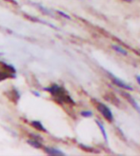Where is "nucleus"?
Instances as JSON below:
<instances>
[{
	"label": "nucleus",
	"instance_id": "obj_1",
	"mask_svg": "<svg viewBox=\"0 0 140 156\" xmlns=\"http://www.w3.org/2000/svg\"><path fill=\"white\" fill-rule=\"evenodd\" d=\"M97 110L98 112L104 116V118L107 119L109 122H113V115L112 111L110 110V108L107 107L105 104L102 103H97Z\"/></svg>",
	"mask_w": 140,
	"mask_h": 156
},
{
	"label": "nucleus",
	"instance_id": "obj_2",
	"mask_svg": "<svg viewBox=\"0 0 140 156\" xmlns=\"http://www.w3.org/2000/svg\"><path fill=\"white\" fill-rule=\"evenodd\" d=\"M113 82L117 86V87L119 88H122L124 90H134V89L131 87L130 85L126 84V83H124L123 81H121L120 79H118V78H116V77H113Z\"/></svg>",
	"mask_w": 140,
	"mask_h": 156
},
{
	"label": "nucleus",
	"instance_id": "obj_3",
	"mask_svg": "<svg viewBox=\"0 0 140 156\" xmlns=\"http://www.w3.org/2000/svg\"><path fill=\"white\" fill-rule=\"evenodd\" d=\"M122 94L124 95V96H125L129 101H130V103L131 104V106H133L135 108V110L140 113V106L136 103V101L133 98V97H131L130 94H129V93H126V92H122Z\"/></svg>",
	"mask_w": 140,
	"mask_h": 156
},
{
	"label": "nucleus",
	"instance_id": "obj_4",
	"mask_svg": "<svg viewBox=\"0 0 140 156\" xmlns=\"http://www.w3.org/2000/svg\"><path fill=\"white\" fill-rule=\"evenodd\" d=\"M44 151H45L46 153H48L50 155H64L63 151L54 149V147H47L44 149Z\"/></svg>",
	"mask_w": 140,
	"mask_h": 156
},
{
	"label": "nucleus",
	"instance_id": "obj_5",
	"mask_svg": "<svg viewBox=\"0 0 140 156\" xmlns=\"http://www.w3.org/2000/svg\"><path fill=\"white\" fill-rule=\"evenodd\" d=\"M32 126H33L34 128H35L37 130H39V131H47V129L44 128V126L42 125V123L39 122V121H33V122H32Z\"/></svg>",
	"mask_w": 140,
	"mask_h": 156
},
{
	"label": "nucleus",
	"instance_id": "obj_6",
	"mask_svg": "<svg viewBox=\"0 0 140 156\" xmlns=\"http://www.w3.org/2000/svg\"><path fill=\"white\" fill-rule=\"evenodd\" d=\"M95 123H96V125L98 126V128L100 129L101 132H102V134H103V136H104V139L106 140V141H108V134H107L106 129H105V128H104V126H103V124L101 123L100 121H98V120H95Z\"/></svg>",
	"mask_w": 140,
	"mask_h": 156
},
{
	"label": "nucleus",
	"instance_id": "obj_7",
	"mask_svg": "<svg viewBox=\"0 0 140 156\" xmlns=\"http://www.w3.org/2000/svg\"><path fill=\"white\" fill-rule=\"evenodd\" d=\"M112 48L115 51H117V52H119L120 54H123V55H127L128 54V51H126V50H124L122 47H120V46H118V45H113L112 46Z\"/></svg>",
	"mask_w": 140,
	"mask_h": 156
},
{
	"label": "nucleus",
	"instance_id": "obj_8",
	"mask_svg": "<svg viewBox=\"0 0 140 156\" xmlns=\"http://www.w3.org/2000/svg\"><path fill=\"white\" fill-rule=\"evenodd\" d=\"M28 144L31 145L32 147H35V149H41V147H42L41 143H39V142L37 141V140H34V139L28 140Z\"/></svg>",
	"mask_w": 140,
	"mask_h": 156
},
{
	"label": "nucleus",
	"instance_id": "obj_9",
	"mask_svg": "<svg viewBox=\"0 0 140 156\" xmlns=\"http://www.w3.org/2000/svg\"><path fill=\"white\" fill-rule=\"evenodd\" d=\"M36 7H38V8H39V9L40 10H42V12H44V13H46V14H49V15H52V13L48 10V9H46V8H44L43 6H41V5H37V4H34Z\"/></svg>",
	"mask_w": 140,
	"mask_h": 156
},
{
	"label": "nucleus",
	"instance_id": "obj_10",
	"mask_svg": "<svg viewBox=\"0 0 140 156\" xmlns=\"http://www.w3.org/2000/svg\"><path fill=\"white\" fill-rule=\"evenodd\" d=\"M81 115L83 117H92V112L91 111H83V112H81Z\"/></svg>",
	"mask_w": 140,
	"mask_h": 156
},
{
	"label": "nucleus",
	"instance_id": "obj_11",
	"mask_svg": "<svg viewBox=\"0 0 140 156\" xmlns=\"http://www.w3.org/2000/svg\"><path fill=\"white\" fill-rule=\"evenodd\" d=\"M8 77H10L9 73H0V81L6 79V78H8Z\"/></svg>",
	"mask_w": 140,
	"mask_h": 156
},
{
	"label": "nucleus",
	"instance_id": "obj_12",
	"mask_svg": "<svg viewBox=\"0 0 140 156\" xmlns=\"http://www.w3.org/2000/svg\"><path fill=\"white\" fill-rule=\"evenodd\" d=\"M57 12H58L60 15H62V16H64L65 18H67V19H71V17H70L68 14H66L65 12H60V11H57Z\"/></svg>",
	"mask_w": 140,
	"mask_h": 156
},
{
	"label": "nucleus",
	"instance_id": "obj_13",
	"mask_svg": "<svg viewBox=\"0 0 140 156\" xmlns=\"http://www.w3.org/2000/svg\"><path fill=\"white\" fill-rule=\"evenodd\" d=\"M5 1H8V2H10L12 4H14V5H17V1H15V0H5Z\"/></svg>",
	"mask_w": 140,
	"mask_h": 156
},
{
	"label": "nucleus",
	"instance_id": "obj_14",
	"mask_svg": "<svg viewBox=\"0 0 140 156\" xmlns=\"http://www.w3.org/2000/svg\"><path fill=\"white\" fill-rule=\"evenodd\" d=\"M136 81H137V83L140 85V75H137V76H136Z\"/></svg>",
	"mask_w": 140,
	"mask_h": 156
},
{
	"label": "nucleus",
	"instance_id": "obj_15",
	"mask_svg": "<svg viewBox=\"0 0 140 156\" xmlns=\"http://www.w3.org/2000/svg\"><path fill=\"white\" fill-rule=\"evenodd\" d=\"M123 1H125V2H129V3H130V2H133L134 0H123Z\"/></svg>",
	"mask_w": 140,
	"mask_h": 156
}]
</instances>
